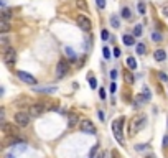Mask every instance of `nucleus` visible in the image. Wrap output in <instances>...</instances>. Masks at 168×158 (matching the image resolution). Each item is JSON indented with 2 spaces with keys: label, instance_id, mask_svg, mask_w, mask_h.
<instances>
[{
  "label": "nucleus",
  "instance_id": "c85d7f7f",
  "mask_svg": "<svg viewBox=\"0 0 168 158\" xmlns=\"http://www.w3.org/2000/svg\"><path fill=\"white\" fill-rule=\"evenodd\" d=\"M142 35V25H135L133 28V36H140Z\"/></svg>",
  "mask_w": 168,
  "mask_h": 158
},
{
  "label": "nucleus",
  "instance_id": "a878e982",
  "mask_svg": "<svg viewBox=\"0 0 168 158\" xmlns=\"http://www.w3.org/2000/svg\"><path fill=\"white\" fill-rule=\"evenodd\" d=\"M152 40H153V41H162V40H163L162 33H158V31H153V33H152Z\"/></svg>",
  "mask_w": 168,
  "mask_h": 158
},
{
  "label": "nucleus",
  "instance_id": "b1692460",
  "mask_svg": "<svg viewBox=\"0 0 168 158\" xmlns=\"http://www.w3.org/2000/svg\"><path fill=\"white\" fill-rule=\"evenodd\" d=\"M137 8H138V13H140V15H145V12H147V5L143 2H140L137 5Z\"/></svg>",
  "mask_w": 168,
  "mask_h": 158
},
{
  "label": "nucleus",
  "instance_id": "f704fd0d",
  "mask_svg": "<svg viewBox=\"0 0 168 158\" xmlns=\"http://www.w3.org/2000/svg\"><path fill=\"white\" fill-rule=\"evenodd\" d=\"M158 78H160V81H163V83H165V81H168V78H166L165 73H158Z\"/></svg>",
  "mask_w": 168,
  "mask_h": 158
},
{
  "label": "nucleus",
  "instance_id": "0eeeda50",
  "mask_svg": "<svg viewBox=\"0 0 168 158\" xmlns=\"http://www.w3.org/2000/svg\"><path fill=\"white\" fill-rule=\"evenodd\" d=\"M68 71H69V64H68V61H59L58 66H56V78H58V79L64 78V76L68 74Z\"/></svg>",
  "mask_w": 168,
  "mask_h": 158
},
{
  "label": "nucleus",
  "instance_id": "9d476101",
  "mask_svg": "<svg viewBox=\"0 0 168 158\" xmlns=\"http://www.w3.org/2000/svg\"><path fill=\"white\" fill-rule=\"evenodd\" d=\"M17 76L20 78L23 83H27V84H31V86H35L36 84V79H35V76H31V74H28L25 73V71H18Z\"/></svg>",
  "mask_w": 168,
  "mask_h": 158
},
{
  "label": "nucleus",
  "instance_id": "37998d69",
  "mask_svg": "<svg viewBox=\"0 0 168 158\" xmlns=\"http://www.w3.org/2000/svg\"><path fill=\"white\" fill-rule=\"evenodd\" d=\"M143 148H148V145H137V150H143Z\"/></svg>",
  "mask_w": 168,
  "mask_h": 158
},
{
  "label": "nucleus",
  "instance_id": "79ce46f5",
  "mask_svg": "<svg viewBox=\"0 0 168 158\" xmlns=\"http://www.w3.org/2000/svg\"><path fill=\"white\" fill-rule=\"evenodd\" d=\"M97 115H99V120H102V122L105 120V119H104V112H102V111H99V112H97Z\"/></svg>",
  "mask_w": 168,
  "mask_h": 158
},
{
  "label": "nucleus",
  "instance_id": "c9c22d12",
  "mask_svg": "<svg viewBox=\"0 0 168 158\" xmlns=\"http://www.w3.org/2000/svg\"><path fill=\"white\" fill-rule=\"evenodd\" d=\"M162 13L165 17H168V3H165V5H163V8H162Z\"/></svg>",
  "mask_w": 168,
  "mask_h": 158
},
{
  "label": "nucleus",
  "instance_id": "dca6fc26",
  "mask_svg": "<svg viewBox=\"0 0 168 158\" xmlns=\"http://www.w3.org/2000/svg\"><path fill=\"white\" fill-rule=\"evenodd\" d=\"M124 45H127V46H132V45H135V36H132V35H124Z\"/></svg>",
  "mask_w": 168,
  "mask_h": 158
},
{
  "label": "nucleus",
  "instance_id": "aec40b11",
  "mask_svg": "<svg viewBox=\"0 0 168 158\" xmlns=\"http://www.w3.org/2000/svg\"><path fill=\"white\" fill-rule=\"evenodd\" d=\"M127 66H129V69H137V59L132 58V56H129L127 58Z\"/></svg>",
  "mask_w": 168,
  "mask_h": 158
},
{
  "label": "nucleus",
  "instance_id": "ddd939ff",
  "mask_svg": "<svg viewBox=\"0 0 168 158\" xmlns=\"http://www.w3.org/2000/svg\"><path fill=\"white\" fill-rule=\"evenodd\" d=\"M153 58H155L157 61H165V59H166L165 50H157L155 53H153Z\"/></svg>",
  "mask_w": 168,
  "mask_h": 158
},
{
  "label": "nucleus",
  "instance_id": "412c9836",
  "mask_svg": "<svg viewBox=\"0 0 168 158\" xmlns=\"http://www.w3.org/2000/svg\"><path fill=\"white\" fill-rule=\"evenodd\" d=\"M122 18H125V20H130V18H132V12H130V8H127V7H124V8H122Z\"/></svg>",
  "mask_w": 168,
  "mask_h": 158
},
{
  "label": "nucleus",
  "instance_id": "c03bdc74",
  "mask_svg": "<svg viewBox=\"0 0 168 158\" xmlns=\"http://www.w3.org/2000/svg\"><path fill=\"white\" fill-rule=\"evenodd\" d=\"M5 158H15V155H13V153H7Z\"/></svg>",
  "mask_w": 168,
  "mask_h": 158
},
{
  "label": "nucleus",
  "instance_id": "72a5a7b5",
  "mask_svg": "<svg viewBox=\"0 0 168 158\" xmlns=\"http://www.w3.org/2000/svg\"><path fill=\"white\" fill-rule=\"evenodd\" d=\"M122 55V51H121V48H114V56L116 58H119V56Z\"/></svg>",
  "mask_w": 168,
  "mask_h": 158
},
{
  "label": "nucleus",
  "instance_id": "9b49d317",
  "mask_svg": "<svg viewBox=\"0 0 168 158\" xmlns=\"http://www.w3.org/2000/svg\"><path fill=\"white\" fill-rule=\"evenodd\" d=\"M145 102H148V99L145 97V95H137L135 99H133V105H135V107H142V105H145Z\"/></svg>",
  "mask_w": 168,
  "mask_h": 158
},
{
  "label": "nucleus",
  "instance_id": "e433bc0d",
  "mask_svg": "<svg viewBox=\"0 0 168 158\" xmlns=\"http://www.w3.org/2000/svg\"><path fill=\"white\" fill-rule=\"evenodd\" d=\"M99 97L102 99V100L105 99V89H99Z\"/></svg>",
  "mask_w": 168,
  "mask_h": 158
},
{
  "label": "nucleus",
  "instance_id": "6ab92c4d",
  "mask_svg": "<svg viewBox=\"0 0 168 158\" xmlns=\"http://www.w3.org/2000/svg\"><path fill=\"white\" fill-rule=\"evenodd\" d=\"M64 53H66V56H68L69 59H76V51L73 50V48L66 46V48H64Z\"/></svg>",
  "mask_w": 168,
  "mask_h": 158
},
{
  "label": "nucleus",
  "instance_id": "cd10ccee",
  "mask_svg": "<svg viewBox=\"0 0 168 158\" xmlns=\"http://www.w3.org/2000/svg\"><path fill=\"white\" fill-rule=\"evenodd\" d=\"M76 5H78V8H81V10H88V5H86V2L84 0H78V2H76Z\"/></svg>",
  "mask_w": 168,
  "mask_h": 158
},
{
  "label": "nucleus",
  "instance_id": "4468645a",
  "mask_svg": "<svg viewBox=\"0 0 168 158\" xmlns=\"http://www.w3.org/2000/svg\"><path fill=\"white\" fill-rule=\"evenodd\" d=\"M27 150V143L25 142H20V143H17L15 147H13V153H23Z\"/></svg>",
  "mask_w": 168,
  "mask_h": 158
},
{
  "label": "nucleus",
  "instance_id": "5701e85b",
  "mask_svg": "<svg viewBox=\"0 0 168 158\" xmlns=\"http://www.w3.org/2000/svg\"><path fill=\"white\" fill-rule=\"evenodd\" d=\"M145 51H147L145 43H137V53L138 55H145Z\"/></svg>",
  "mask_w": 168,
  "mask_h": 158
},
{
  "label": "nucleus",
  "instance_id": "473e14b6",
  "mask_svg": "<svg viewBox=\"0 0 168 158\" xmlns=\"http://www.w3.org/2000/svg\"><path fill=\"white\" fill-rule=\"evenodd\" d=\"M96 3H97L99 8H105V3L107 2H105V0H96Z\"/></svg>",
  "mask_w": 168,
  "mask_h": 158
},
{
  "label": "nucleus",
  "instance_id": "7ed1b4c3",
  "mask_svg": "<svg viewBox=\"0 0 168 158\" xmlns=\"http://www.w3.org/2000/svg\"><path fill=\"white\" fill-rule=\"evenodd\" d=\"M2 61L7 66H13V64H15V61H17V51L13 50V48H7V50H3Z\"/></svg>",
  "mask_w": 168,
  "mask_h": 158
},
{
  "label": "nucleus",
  "instance_id": "a18cd8bd",
  "mask_svg": "<svg viewBox=\"0 0 168 158\" xmlns=\"http://www.w3.org/2000/svg\"><path fill=\"white\" fill-rule=\"evenodd\" d=\"M145 158H155V156H153V155H147Z\"/></svg>",
  "mask_w": 168,
  "mask_h": 158
},
{
  "label": "nucleus",
  "instance_id": "20e7f679",
  "mask_svg": "<svg viewBox=\"0 0 168 158\" xmlns=\"http://www.w3.org/2000/svg\"><path fill=\"white\" fill-rule=\"evenodd\" d=\"M79 128H81V132H84V133H89V135H94L96 133V125L91 120H88V119H84V120H81L79 124Z\"/></svg>",
  "mask_w": 168,
  "mask_h": 158
},
{
  "label": "nucleus",
  "instance_id": "58836bf2",
  "mask_svg": "<svg viewBox=\"0 0 168 158\" xmlns=\"http://www.w3.org/2000/svg\"><path fill=\"white\" fill-rule=\"evenodd\" d=\"M116 91H117V86H116V83H112V84H110V92H116Z\"/></svg>",
  "mask_w": 168,
  "mask_h": 158
},
{
  "label": "nucleus",
  "instance_id": "a19ab883",
  "mask_svg": "<svg viewBox=\"0 0 168 158\" xmlns=\"http://www.w3.org/2000/svg\"><path fill=\"white\" fill-rule=\"evenodd\" d=\"M110 153H112V158H121V155H119V152H117V150H112Z\"/></svg>",
  "mask_w": 168,
  "mask_h": 158
},
{
  "label": "nucleus",
  "instance_id": "2eb2a0df",
  "mask_svg": "<svg viewBox=\"0 0 168 158\" xmlns=\"http://www.w3.org/2000/svg\"><path fill=\"white\" fill-rule=\"evenodd\" d=\"M10 22H7V20H2L0 22V33H7V31H10Z\"/></svg>",
  "mask_w": 168,
  "mask_h": 158
},
{
  "label": "nucleus",
  "instance_id": "f03ea898",
  "mask_svg": "<svg viewBox=\"0 0 168 158\" xmlns=\"http://www.w3.org/2000/svg\"><path fill=\"white\" fill-rule=\"evenodd\" d=\"M124 117L117 119V120L112 122V132H114V137H116V140L121 143V145H125V142H124V133H122V127H124Z\"/></svg>",
  "mask_w": 168,
  "mask_h": 158
},
{
  "label": "nucleus",
  "instance_id": "423d86ee",
  "mask_svg": "<svg viewBox=\"0 0 168 158\" xmlns=\"http://www.w3.org/2000/svg\"><path fill=\"white\" fill-rule=\"evenodd\" d=\"M2 132L8 137H18V133H20V130H18L13 124H7V122L2 124Z\"/></svg>",
  "mask_w": 168,
  "mask_h": 158
},
{
  "label": "nucleus",
  "instance_id": "f3484780",
  "mask_svg": "<svg viewBox=\"0 0 168 158\" xmlns=\"http://www.w3.org/2000/svg\"><path fill=\"white\" fill-rule=\"evenodd\" d=\"M124 81L127 84H133L135 83V78H133V74H130V71H124Z\"/></svg>",
  "mask_w": 168,
  "mask_h": 158
},
{
  "label": "nucleus",
  "instance_id": "6e6552de",
  "mask_svg": "<svg viewBox=\"0 0 168 158\" xmlns=\"http://www.w3.org/2000/svg\"><path fill=\"white\" fill-rule=\"evenodd\" d=\"M43 112H45V104H41V102L31 104V105H30V111H28L30 117H40Z\"/></svg>",
  "mask_w": 168,
  "mask_h": 158
},
{
  "label": "nucleus",
  "instance_id": "a211bd4d",
  "mask_svg": "<svg viewBox=\"0 0 168 158\" xmlns=\"http://www.w3.org/2000/svg\"><path fill=\"white\" fill-rule=\"evenodd\" d=\"M79 122V117L76 115V114H69V120H68V125L69 127H74L76 124Z\"/></svg>",
  "mask_w": 168,
  "mask_h": 158
},
{
  "label": "nucleus",
  "instance_id": "f8f14e48",
  "mask_svg": "<svg viewBox=\"0 0 168 158\" xmlns=\"http://www.w3.org/2000/svg\"><path fill=\"white\" fill-rule=\"evenodd\" d=\"M56 87H35V92L38 94H53V92H56Z\"/></svg>",
  "mask_w": 168,
  "mask_h": 158
},
{
  "label": "nucleus",
  "instance_id": "393cba45",
  "mask_svg": "<svg viewBox=\"0 0 168 158\" xmlns=\"http://www.w3.org/2000/svg\"><path fill=\"white\" fill-rule=\"evenodd\" d=\"M89 86H91L92 89H96V87H97V79H96L92 74H89Z\"/></svg>",
  "mask_w": 168,
  "mask_h": 158
},
{
  "label": "nucleus",
  "instance_id": "ea45409f",
  "mask_svg": "<svg viewBox=\"0 0 168 158\" xmlns=\"http://www.w3.org/2000/svg\"><path fill=\"white\" fill-rule=\"evenodd\" d=\"M163 147H165V148H168V135H165V137H163Z\"/></svg>",
  "mask_w": 168,
  "mask_h": 158
},
{
  "label": "nucleus",
  "instance_id": "4be33fe9",
  "mask_svg": "<svg viewBox=\"0 0 168 158\" xmlns=\"http://www.w3.org/2000/svg\"><path fill=\"white\" fill-rule=\"evenodd\" d=\"M110 25H112L114 28H119V26H121V20H119L117 15H112V17H110Z\"/></svg>",
  "mask_w": 168,
  "mask_h": 158
},
{
  "label": "nucleus",
  "instance_id": "bb28decb",
  "mask_svg": "<svg viewBox=\"0 0 168 158\" xmlns=\"http://www.w3.org/2000/svg\"><path fill=\"white\" fill-rule=\"evenodd\" d=\"M0 45H2V51L7 50V45H8V38L7 36H2L0 38Z\"/></svg>",
  "mask_w": 168,
  "mask_h": 158
},
{
  "label": "nucleus",
  "instance_id": "f257e3e1",
  "mask_svg": "<svg viewBox=\"0 0 168 158\" xmlns=\"http://www.w3.org/2000/svg\"><path fill=\"white\" fill-rule=\"evenodd\" d=\"M147 125V117L145 115H142V114H138V115H135L132 119V122H130V127H129V133L130 135H133V133H137V132H140L143 127Z\"/></svg>",
  "mask_w": 168,
  "mask_h": 158
},
{
  "label": "nucleus",
  "instance_id": "7c9ffc66",
  "mask_svg": "<svg viewBox=\"0 0 168 158\" xmlns=\"http://www.w3.org/2000/svg\"><path fill=\"white\" fill-rule=\"evenodd\" d=\"M102 55H104V58H105V59H109V58H110V51H109V48H107V46H104V48H102Z\"/></svg>",
  "mask_w": 168,
  "mask_h": 158
},
{
  "label": "nucleus",
  "instance_id": "c756f323",
  "mask_svg": "<svg viewBox=\"0 0 168 158\" xmlns=\"http://www.w3.org/2000/svg\"><path fill=\"white\" fill-rule=\"evenodd\" d=\"M10 17L12 15H10V12H8V10H2V20H7L8 22V20H10Z\"/></svg>",
  "mask_w": 168,
  "mask_h": 158
},
{
  "label": "nucleus",
  "instance_id": "4c0bfd02",
  "mask_svg": "<svg viewBox=\"0 0 168 158\" xmlns=\"http://www.w3.org/2000/svg\"><path fill=\"white\" fill-rule=\"evenodd\" d=\"M110 78H112V79H117V69H112V71H110Z\"/></svg>",
  "mask_w": 168,
  "mask_h": 158
},
{
  "label": "nucleus",
  "instance_id": "1a4fd4ad",
  "mask_svg": "<svg viewBox=\"0 0 168 158\" xmlns=\"http://www.w3.org/2000/svg\"><path fill=\"white\" fill-rule=\"evenodd\" d=\"M78 26L81 28L83 31H89L91 30V26H92V23H91V20L86 15H78Z\"/></svg>",
  "mask_w": 168,
  "mask_h": 158
},
{
  "label": "nucleus",
  "instance_id": "39448f33",
  "mask_svg": "<svg viewBox=\"0 0 168 158\" xmlns=\"http://www.w3.org/2000/svg\"><path fill=\"white\" fill-rule=\"evenodd\" d=\"M13 119H15L17 125H20V127H27L30 124V114H27V112H17Z\"/></svg>",
  "mask_w": 168,
  "mask_h": 158
},
{
  "label": "nucleus",
  "instance_id": "2f4dec72",
  "mask_svg": "<svg viewBox=\"0 0 168 158\" xmlns=\"http://www.w3.org/2000/svg\"><path fill=\"white\" fill-rule=\"evenodd\" d=\"M100 36H102L104 41H107L109 40V31L107 30H102V31H100Z\"/></svg>",
  "mask_w": 168,
  "mask_h": 158
}]
</instances>
